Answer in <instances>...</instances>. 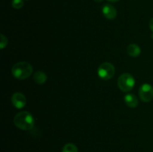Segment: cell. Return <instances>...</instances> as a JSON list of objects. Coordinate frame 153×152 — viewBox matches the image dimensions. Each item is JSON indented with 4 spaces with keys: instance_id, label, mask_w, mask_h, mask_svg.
Listing matches in <instances>:
<instances>
[{
    "instance_id": "ba28073f",
    "label": "cell",
    "mask_w": 153,
    "mask_h": 152,
    "mask_svg": "<svg viewBox=\"0 0 153 152\" xmlns=\"http://www.w3.org/2000/svg\"><path fill=\"white\" fill-rule=\"evenodd\" d=\"M124 101H125L126 104L128 107H131V108L136 107L138 105V100H137V98L136 97V95H134V94H126L124 96Z\"/></svg>"
},
{
    "instance_id": "52a82bcc",
    "label": "cell",
    "mask_w": 153,
    "mask_h": 152,
    "mask_svg": "<svg viewBox=\"0 0 153 152\" xmlns=\"http://www.w3.org/2000/svg\"><path fill=\"white\" fill-rule=\"evenodd\" d=\"M102 13L105 17L107 18L108 19H114L116 18L117 10L114 7H113L111 4H105L102 7Z\"/></svg>"
},
{
    "instance_id": "277c9868",
    "label": "cell",
    "mask_w": 153,
    "mask_h": 152,
    "mask_svg": "<svg viewBox=\"0 0 153 152\" xmlns=\"http://www.w3.org/2000/svg\"><path fill=\"white\" fill-rule=\"evenodd\" d=\"M97 73H98V76L102 80H110L114 75L115 68L113 64L111 63H103L99 66Z\"/></svg>"
},
{
    "instance_id": "7a4b0ae2",
    "label": "cell",
    "mask_w": 153,
    "mask_h": 152,
    "mask_svg": "<svg viewBox=\"0 0 153 152\" xmlns=\"http://www.w3.org/2000/svg\"><path fill=\"white\" fill-rule=\"evenodd\" d=\"M13 77L19 80L26 79L32 74L33 68L31 64L25 61H22L14 64L11 69Z\"/></svg>"
},
{
    "instance_id": "8992f818",
    "label": "cell",
    "mask_w": 153,
    "mask_h": 152,
    "mask_svg": "<svg viewBox=\"0 0 153 152\" xmlns=\"http://www.w3.org/2000/svg\"><path fill=\"white\" fill-rule=\"evenodd\" d=\"M11 102L16 108L22 109L26 104V98L21 92H15L11 97Z\"/></svg>"
},
{
    "instance_id": "5b68a950",
    "label": "cell",
    "mask_w": 153,
    "mask_h": 152,
    "mask_svg": "<svg viewBox=\"0 0 153 152\" xmlns=\"http://www.w3.org/2000/svg\"><path fill=\"white\" fill-rule=\"evenodd\" d=\"M139 97L143 102H149L153 98V87L149 83H143L139 89Z\"/></svg>"
},
{
    "instance_id": "30bf717a",
    "label": "cell",
    "mask_w": 153,
    "mask_h": 152,
    "mask_svg": "<svg viewBox=\"0 0 153 152\" xmlns=\"http://www.w3.org/2000/svg\"><path fill=\"white\" fill-rule=\"evenodd\" d=\"M34 80L38 84H43L47 80V75L42 71H37L34 75Z\"/></svg>"
},
{
    "instance_id": "5bb4252c",
    "label": "cell",
    "mask_w": 153,
    "mask_h": 152,
    "mask_svg": "<svg viewBox=\"0 0 153 152\" xmlns=\"http://www.w3.org/2000/svg\"><path fill=\"white\" fill-rule=\"evenodd\" d=\"M149 28H150L151 31L153 32V18H152V19H150V21H149Z\"/></svg>"
},
{
    "instance_id": "4fadbf2b",
    "label": "cell",
    "mask_w": 153,
    "mask_h": 152,
    "mask_svg": "<svg viewBox=\"0 0 153 152\" xmlns=\"http://www.w3.org/2000/svg\"><path fill=\"white\" fill-rule=\"evenodd\" d=\"M7 45V39L4 34H1V42H0V48L3 49Z\"/></svg>"
},
{
    "instance_id": "8fae6325",
    "label": "cell",
    "mask_w": 153,
    "mask_h": 152,
    "mask_svg": "<svg viewBox=\"0 0 153 152\" xmlns=\"http://www.w3.org/2000/svg\"><path fill=\"white\" fill-rule=\"evenodd\" d=\"M62 152H79L76 145L73 143H67L64 146L62 149Z\"/></svg>"
},
{
    "instance_id": "6da1fadb",
    "label": "cell",
    "mask_w": 153,
    "mask_h": 152,
    "mask_svg": "<svg viewBox=\"0 0 153 152\" xmlns=\"http://www.w3.org/2000/svg\"><path fill=\"white\" fill-rule=\"evenodd\" d=\"M14 125L23 131H30L34 126V119L32 115L28 111L18 113L13 119Z\"/></svg>"
},
{
    "instance_id": "3957f363",
    "label": "cell",
    "mask_w": 153,
    "mask_h": 152,
    "mask_svg": "<svg viewBox=\"0 0 153 152\" xmlns=\"http://www.w3.org/2000/svg\"><path fill=\"white\" fill-rule=\"evenodd\" d=\"M135 85V80L134 77L129 73H123L117 80V86L123 92H129L132 90Z\"/></svg>"
},
{
    "instance_id": "2e32d148",
    "label": "cell",
    "mask_w": 153,
    "mask_h": 152,
    "mask_svg": "<svg viewBox=\"0 0 153 152\" xmlns=\"http://www.w3.org/2000/svg\"><path fill=\"white\" fill-rule=\"evenodd\" d=\"M95 1H97V2H101V1H102L103 0H94Z\"/></svg>"
},
{
    "instance_id": "9c48e42d",
    "label": "cell",
    "mask_w": 153,
    "mask_h": 152,
    "mask_svg": "<svg viewBox=\"0 0 153 152\" xmlns=\"http://www.w3.org/2000/svg\"><path fill=\"white\" fill-rule=\"evenodd\" d=\"M127 52L129 56L132 57V58H137L140 55L141 50L138 45L132 43V44L128 45V46L127 47Z\"/></svg>"
},
{
    "instance_id": "7c38bea8",
    "label": "cell",
    "mask_w": 153,
    "mask_h": 152,
    "mask_svg": "<svg viewBox=\"0 0 153 152\" xmlns=\"http://www.w3.org/2000/svg\"><path fill=\"white\" fill-rule=\"evenodd\" d=\"M23 0H13L12 1V6L15 9H20L23 7Z\"/></svg>"
},
{
    "instance_id": "9a60e30c",
    "label": "cell",
    "mask_w": 153,
    "mask_h": 152,
    "mask_svg": "<svg viewBox=\"0 0 153 152\" xmlns=\"http://www.w3.org/2000/svg\"><path fill=\"white\" fill-rule=\"evenodd\" d=\"M108 1H111V2H117V1H120V0H108Z\"/></svg>"
}]
</instances>
